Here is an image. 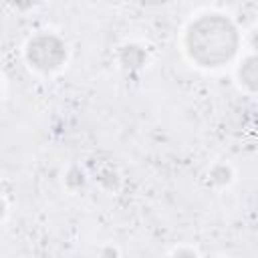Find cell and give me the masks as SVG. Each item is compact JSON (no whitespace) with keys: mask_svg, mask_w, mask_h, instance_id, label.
<instances>
[{"mask_svg":"<svg viewBox=\"0 0 258 258\" xmlns=\"http://www.w3.org/2000/svg\"><path fill=\"white\" fill-rule=\"evenodd\" d=\"M4 208H6V206H4V202H2V200H0V216H2V214H4Z\"/></svg>","mask_w":258,"mask_h":258,"instance_id":"5","label":"cell"},{"mask_svg":"<svg viewBox=\"0 0 258 258\" xmlns=\"http://www.w3.org/2000/svg\"><path fill=\"white\" fill-rule=\"evenodd\" d=\"M240 79L250 91H256V87H258V62L254 56L244 60V64L240 69Z\"/></svg>","mask_w":258,"mask_h":258,"instance_id":"3","label":"cell"},{"mask_svg":"<svg viewBox=\"0 0 258 258\" xmlns=\"http://www.w3.org/2000/svg\"><path fill=\"white\" fill-rule=\"evenodd\" d=\"M26 56H28V62L34 69L48 73V71L58 69L64 62L67 48H64L60 38H56L52 34H40V36H34L28 42Z\"/></svg>","mask_w":258,"mask_h":258,"instance_id":"2","label":"cell"},{"mask_svg":"<svg viewBox=\"0 0 258 258\" xmlns=\"http://www.w3.org/2000/svg\"><path fill=\"white\" fill-rule=\"evenodd\" d=\"M143 60H145V50L139 48L137 44H129V46H125V48L121 50V62H123L125 67H129V69L141 67Z\"/></svg>","mask_w":258,"mask_h":258,"instance_id":"4","label":"cell"},{"mask_svg":"<svg viewBox=\"0 0 258 258\" xmlns=\"http://www.w3.org/2000/svg\"><path fill=\"white\" fill-rule=\"evenodd\" d=\"M189 56L202 67H218L230 60L238 46V32L234 24L220 14H206L198 18L187 32Z\"/></svg>","mask_w":258,"mask_h":258,"instance_id":"1","label":"cell"}]
</instances>
